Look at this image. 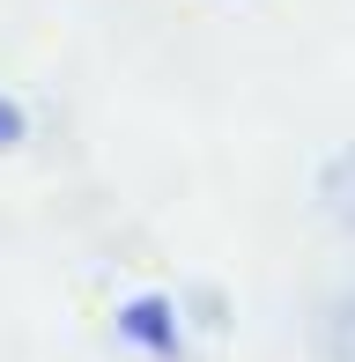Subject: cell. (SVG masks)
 I'll return each instance as SVG.
<instances>
[{
	"label": "cell",
	"instance_id": "1",
	"mask_svg": "<svg viewBox=\"0 0 355 362\" xmlns=\"http://www.w3.org/2000/svg\"><path fill=\"white\" fill-rule=\"evenodd\" d=\"M318 215L341 229V237H355V141L318 163Z\"/></svg>",
	"mask_w": 355,
	"mask_h": 362
},
{
	"label": "cell",
	"instance_id": "2",
	"mask_svg": "<svg viewBox=\"0 0 355 362\" xmlns=\"http://www.w3.org/2000/svg\"><path fill=\"white\" fill-rule=\"evenodd\" d=\"M15 141H23V111L0 104V148H15Z\"/></svg>",
	"mask_w": 355,
	"mask_h": 362
}]
</instances>
